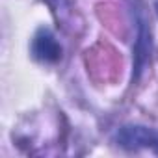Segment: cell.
<instances>
[{
	"label": "cell",
	"instance_id": "277c9868",
	"mask_svg": "<svg viewBox=\"0 0 158 158\" xmlns=\"http://www.w3.org/2000/svg\"><path fill=\"white\" fill-rule=\"evenodd\" d=\"M154 10H156V15H158V0L154 2Z\"/></svg>",
	"mask_w": 158,
	"mask_h": 158
},
{
	"label": "cell",
	"instance_id": "7a4b0ae2",
	"mask_svg": "<svg viewBox=\"0 0 158 158\" xmlns=\"http://www.w3.org/2000/svg\"><path fill=\"white\" fill-rule=\"evenodd\" d=\"M32 54L35 60L45 61V63H56L61 58V47L54 34L47 28H41L32 41Z\"/></svg>",
	"mask_w": 158,
	"mask_h": 158
},
{
	"label": "cell",
	"instance_id": "6da1fadb",
	"mask_svg": "<svg viewBox=\"0 0 158 158\" xmlns=\"http://www.w3.org/2000/svg\"><path fill=\"white\" fill-rule=\"evenodd\" d=\"M117 145L136 151V149H152L158 152V130L139 127V125H127L121 127L115 134Z\"/></svg>",
	"mask_w": 158,
	"mask_h": 158
},
{
	"label": "cell",
	"instance_id": "3957f363",
	"mask_svg": "<svg viewBox=\"0 0 158 158\" xmlns=\"http://www.w3.org/2000/svg\"><path fill=\"white\" fill-rule=\"evenodd\" d=\"M151 52V35L145 26V23H139V32H138V43H136V56H134V78L139 76L143 71V65L149 58Z\"/></svg>",
	"mask_w": 158,
	"mask_h": 158
}]
</instances>
